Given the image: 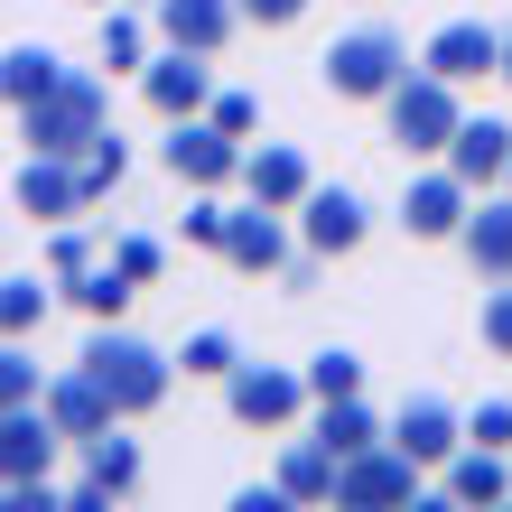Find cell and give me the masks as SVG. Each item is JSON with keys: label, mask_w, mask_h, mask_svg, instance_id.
Here are the masks:
<instances>
[{"label": "cell", "mask_w": 512, "mask_h": 512, "mask_svg": "<svg viewBox=\"0 0 512 512\" xmlns=\"http://www.w3.org/2000/svg\"><path fill=\"white\" fill-rule=\"evenodd\" d=\"M75 364L112 391V410H122V419H149V410H159L168 391H177V364H168V354L149 345V336H131L122 317H94V336H84V354H75Z\"/></svg>", "instance_id": "obj_1"}, {"label": "cell", "mask_w": 512, "mask_h": 512, "mask_svg": "<svg viewBox=\"0 0 512 512\" xmlns=\"http://www.w3.org/2000/svg\"><path fill=\"white\" fill-rule=\"evenodd\" d=\"M103 131H112V103H103V75H84V66H66L56 94H38V103L19 112V140L47 149V159H84Z\"/></svg>", "instance_id": "obj_2"}, {"label": "cell", "mask_w": 512, "mask_h": 512, "mask_svg": "<svg viewBox=\"0 0 512 512\" xmlns=\"http://www.w3.org/2000/svg\"><path fill=\"white\" fill-rule=\"evenodd\" d=\"M466 84H447V75H429V66H410L401 84H391V103H382V122H391V149L401 159H447V140L466 131Z\"/></svg>", "instance_id": "obj_3"}, {"label": "cell", "mask_w": 512, "mask_h": 512, "mask_svg": "<svg viewBox=\"0 0 512 512\" xmlns=\"http://www.w3.org/2000/svg\"><path fill=\"white\" fill-rule=\"evenodd\" d=\"M317 75H326L336 103H391V84L410 75V38H391V28H345V38L317 56Z\"/></svg>", "instance_id": "obj_4"}, {"label": "cell", "mask_w": 512, "mask_h": 512, "mask_svg": "<svg viewBox=\"0 0 512 512\" xmlns=\"http://www.w3.org/2000/svg\"><path fill=\"white\" fill-rule=\"evenodd\" d=\"M243 159H252V149L233 140L215 112H187V122H168V140H159V168L177 177V187H233Z\"/></svg>", "instance_id": "obj_5"}, {"label": "cell", "mask_w": 512, "mask_h": 512, "mask_svg": "<svg viewBox=\"0 0 512 512\" xmlns=\"http://www.w3.org/2000/svg\"><path fill=\"white\" fill-rule=\"evenodd\" d=\"M308 401H317L308 373H289V364H233L224 373V410L243 419V429H289Z\"/></svg>", "instance_id": "obj_6"}, {"label": "cell", "mask_w": 512, "mask_h": 512, "mask_svg": "<svg viewBox=\"0 0 512 512\" xmlns=\"http://www.w3.org/2000/svg\"><path fill=\"white\" fill-rule=\"evenodd\" d=\"M466 215H475V187H466L447 159H438V168H419L410 187H401V224H410V243H457Z\"/></svg>", "instance_id": "obj_7"}, {"label": "cell", "mask_w": 512, "mask_h": 512, "mask_svg": "<svg viewBox=\"0 0 512 512\" xmlns=\"http://www.w3.org/2000/svg\"><path fill=\"white\" fill-rule=\"evenodd\" d=\"M140 103L159 112V122H187V112H205V103H215V56H196V47L149 56V66H140Z\"/></svg>", "instance_id": "obj_8"}, {"label": "cell", "mask_w": 512, "mask_h": 512, "mask_svg": "<svg viewBox=\"0 0 512 512\" xmlns=\"http://www.w3.org/2000/svg\"><path fill=\"white\" fill-rule=\"evenodd\" d=\"M364 233H373V205L354 196V187H326V177H317L308 205H298V243H308L317 261H345Z\"/></svg>", "instance_id": "obj_9"}, {"label": "cell", "mask_w": 512, "mask_h": 512, "mask_svg": "<svg viewBox=\"0 0 512 512\" xmlns=\"http://www.w3.org/2000/svg\"><path fill=\"white\" fill-rule=\"evenodd\" d=\"M419 466L401 438H382V447H364V457H345V475H336V503H410L419 494Z\"/></svg>", "instance_id": "obj_10"}, {"label": "cell", "mask_w": 512, "mask_h": 512, "mask_svg": "<svg viewBox=\"0 0 512 512\" xmlns=\"http://www.w3.org/2000/svg\"><path fill=\"white\" fill-rule=\"evenodd\" d=\"M419 66L447 75V84H485V75H503V28H485V19H447L438 38L419 47Z\"/></svg>", "instance_id": "obj_11"}, {"label": "cell", "mask_w": 512, "mask_h": 512, "mask_svg": "<svg viewBox=\"0 0 512 512\" xmlns=\"http://www.w3.org/2000/svg\"><path fill=\"white\" fill-rule=\"evenodd\" d=\"M84 205H94V187H84V159H47V149H28V168H19V215L75 224Z\"/></svg>", "instance_id": "obj_12"}, {"label": "cell", "mask_w": 512, "mask_h": 512, "mask_svg": "<svg viewBox=\"0 0 512 512\" xmlns=\"http://www.w3.org/2000/svg\"><path fill=\"white\" fill-rule=\"evenodd\" d=\"M56 447H66V429L47 419V401L0 410V475H10V485H38V475L56 466Z\"/></svg>", "instance_id": "obj_13"}, {"label": "cell", "mask_w": 512, "mask_h": 512, "mask_svg": "<svg viewBox=\"0 0 512 512\" xmlns=\"http://www.w3.org/2000/svg\"><path fill=\"white\" fill-rule=\"evenodd\" d=\"M224 261L243 270V280H280V270L298 261V252H289V224H280V205H261V196H252L243 215H233V233H224Z\"/></svg>", "instance_id": "obj_14"}, {"label": "cell", "mask_w": 512, "mask_h": 512, "mask_svg": "<svg viewBox=\"0 0 512 512\" xmlns=\"http://www.w3.org/2000/svg\"><path fill=\"white\" fill-rule=\"evenodd\" d=\"M447 168H457L475 196H485V187H512V122H494V112H466V131L447 140Z\"/></svg>", "instance_id": "obj_15"}, {"label": "cell", "mask_w": 512, "mask_h": 512, "mask_svg": "<svg viewBox=\"0 0 512 512\" xmlns=\"http://www.w3.org/2000/svg\"><path fill=\"white\" fill-rule=\"evenodd\" d=\"M391 438H401V447H410L419 466H447V457H457V447H466V419L447 410L438 391H410V401L391 410Z\"/></svg>", "instance_id": "obj_16"}, {"label": "cell", "mask_w": 512, "mask_h": 512, "mask_svg": "<svg viewBox=\"0 0 512 512\" xmlns=\"http://www.w3.org/2000/svg\"><path fill=\"white\" fill-rule=\"evenodd\" d=\"M233 28H243V0H159V38H168V47L224 56Z\"/></svg>", "instance_id": "obj_17"}, {"label": "cell", "mask_w": 512, "mask_h": 512, "mask_svg": "<svg viewBox=\"0 0 512 512\" xmlns=\"http://www.w3.org/2000/svg\"><path fill=\"white\" fill-rule=\"evenodd\" d=\"M47 419L66 429V447H84V438H103V429H112L122 410H112V391H103L94 373L75 364V373H56V382H47Z\"/></svg>", "instance_id": "obj_18"}, {"label": "cell", "mask_w": 512, "mask_h": 512, "mask_svg": "<svg viewBox=\"0 0 512 512\" xmlns=\"http://www.w3.org/2000/svg\"><path fill=\"white\" fill-rule=\"evenodd\" d=\"M243 187H252L261 205H280V215H298V205H308V187H317V168L298 159L289 140H261L252 159H243Z\"/></svg>", "instance_id": "obj_19"}, {"label": "cell", "mask_w": 512, "mask_h": 512, "mask_svg": "<svg viewBox=\"0 0 512 512\" xmlns=\"http://www.w3.org/2000/svg\"><path fill=\"white\" fill-rule=\"evenodd\" d=\"M457 252L475 280H512V196H475V215L457 233Z\"/></svg>", "instance_id": "obj_20"}, {"label": "cell", "mask_w": 512, "mask_h": 512, "mask_svg": "<svg viewBox=\"0 0 512 512\" xmlns=\"http://www.w3.org/2000/svg\"><path fill=\"white\" fill-rule=\"evenodd\" d=\"M438 485L457 494V503H503V494H512V457H503V447H475V438H466L457 457L438 466Z\"/></svg>", "instance_id": "obj_21"}, {"label": "cell", "mask_w": 512, "mask_h": 512, "mask_svg": "<svg viewBox=\"0 0 512 512\" xmlns=\"http://www.w3.org/2000/svg\"><path fill=\"white\" fill-rule=\"evenodd\" d=\"M336 475H345V457L326 438H289L280 447V485H289V503H336Z\"/></svg>", "instance_id": "obj_22"}, {"label": "cell", "mask_w": 512, "mask_h": 512, "mask_svg": "<svg viewBox=\"0 0 512 512\" xmlns=\"http://www.w3.org/2000/svg\"><path fill=\"white\" fill-rule=\"evenodd\" d=\"M56 84H66V56H56V47H10V56H0V94H10V112H28V103H38V94H56Z\"/></svg>", "instance_id": "obj_23"}, {"label": "cell", "mask_w": 512, "mask_h": 512, "mask_svg": "<svg viewBox=\"0 0 512 512\" xmlns=\"http://www.w3.org/2000/svg\"><path fill=\"white\" fill-rule=\"evenodd\" d=\"M84 475H94V485L122 503L131 485H140V438H122V419H112L103 438H84Z\"/></svg>", "instance_id": "obj_24"}, {"label": "cell", "mask_w": 512, "mask_h": 512, "mask_svg": "<svg viewBox=\"0 0 512 512\" xmlns=\"http://www.w3.org/2000/svg\"><path fill=\"white\" fill-rule=\"evenodd\" d=\"M317 438L336 447V457H364V447H382L391 429L364 410V391H354V401H317Z\"/></svg>", "instance_id": "obj_25"}, {"label": "cell", "mask_w": 512, "mask_h": 512, "mask_svg": "<svg viewBox=\"0 0 512 512\" xmlns=\"http://www.w3.org/2000/svg\"><path fill=\"white\" fill-rule=\"evenodd\" d=\"M66 298H75L84 317H122L131 298H140V280H131L122 261H94V270H84V280H66Z\"/></svg>", "instance_id": "obj_26"}, {"label": "cell", "mask_w": 512, "mask_h": 512, "mask_svg": "<svg viewBox=\"0 0 512 512\" xmlns=\"http://www.w3.org/2000/svg\"><path fill=\"white\" fill-rule=\"evenodd\" d=\"M103 66H112V75H140V66H149V19H131L122 0L103 10Z\"/></svg>", "instance_id": "obj_27"}, {"label": "cell", "mask_w": 512, "mask_h": 512, "mask_svg": "<svg viewBox=\"0 0 512 512\" xmlns=\"http://www.w3.org/2000/svg\"><path fill=\"white\" fill-rule=\"evenodd\" d=\"M177 364H187V382H224L233 364H243V345H233V326H196Z\"/></svg>", "instance_id": "obj_28"}, {"label": "cell", "mask_w": 512, "mask_h": 512, "mask_svg": "<svg viewBox=\"0 0 512 512\" xmlns=\"http://www.w3.org/2000/svg\"><path fill=\"white\" fill-rule=\"evenodd\" d=\"M47 280H56V270H47ZM47 280H28V270L0 280V336H28V326L47 317Z\"/></svg>", "instance_id": "obj_29"}, {"label": "cell", "mask_w": 512, "mask_h": 512, "mask_svg": "<svg viewBox=\"0 0 512 512\" xmlns=\"http://www.w3.org/2000/svg\"><path fill=\"white\" fill-rule=\"evenodd\" d=\"M47 382H56V373H38L28 336H10V354H0V410H19V401H47Z\"/></svg>", "instance_id": "obj_30"}, {"label": "cell", "mask_w": 512, "mask_h": 512, "mask_svg": "<svg viewBox=\"0 0 512 512\" xmlns=\"http://www.w3.org/2000/svg\"><path fill=\"white\" fill-rule=\"evenodd\" d=\"M308 391L317 401H354V391H364V364H354L345 345H326V354H308Z\"/></svg>", "instance_id": "obj_31"}, {"label": "cell", "mask_w": 512, "mask_h": 512, "mask_svg": "<svg viewBox=\"0 0 512 512\" xmlns=\"http://www.w3.org/2000/svg\"><path fill=\"white\" fill-rule=\"evenodd\" d=\"M122 177H131V149H122V131H103L94 149H84V187H94V196H112Z\"/></svg>", "instance_id": "obj_32"}, {"label": "cell", "mask_w": 512, "mask_h": 512, "mask_svg": "<svg viewBox=\"0 0 512 512\" xmlns=\"http://www.w3.org/2000/svg\"><path fill=\"white\" fill-rule=\"evenodd\" d=\"M475 336H485V354L512 364V280H485V317H475Z\"/></svg>", "instance_id": "obj_33"}, {"label": "cell", "mask_w": 512, "mask_h": 512, "mask_svg": "<svg viewBox=\"0 0 512 512\" xmlns=\"http://www.w3.org/2000/svg\"><path fill=\"white\" fill-rule=\"evenodd\" d=\"M112 261H122L131 280L149 289V280H159V270H168V243H159V233H112Z\"/></svg>", "instance_id": "obj_34"}, {"label": "cell", "mask_w": 512, "mask_h": 512, "mask_svg": "<svg viewBox=\"0 0 512 512\" xmlns=\"http://www.w3.org/2000/svg\"><path fill=\"white\" fill-rule=\"evenodd\" d=\"M47 270H56V289H66V280H84V270H94V233L56 224V243H47Z\"/></svg>", "instance_id": "obj_35"}, {"label": "cell", "mask_w": 512, "mask_h": 512, "mask_svg": "<svg viewBox=\"0 0 512 512\" xmlns=\"http://www.w3.org/2000/svg\"><path fill=\"white\" fill-rule=\"evenodd\" d=\"M466 438H475V447H503V457H512V401H475V410H466Z\"/></svg>", "instance_id": "obj_36"}, {"label": "cell", "mask_w": 512, "mask_h": 512, "mask_svg": "<svg viewBox=\"0 0 512 512\" xmlns=\"http://www.w3.org/2000/svg\"><path fill=\"white\" fill-rule=\"evenodd\" d=\"M205 112H215V122H224L233 140H252V131H261V103H252V94H215Z\"/></svg>", "instance_id": "obj_37"}, {"label": "cell", "mask_w": 512, "mask_h": 512, "mask_svg": "<svg viewBox=\"0 0 512 512\" xmlns=\"http://www.w3.org/2000/svg\"><path fill=\"white\" fill-rule=\"evenodd\" d=\"M243 19L252 28H298V19H308V0H243Z\"/></svg>", "instance_id": "obj_38"}, {"label": "cell", "mask_w": 512, "mask_h": 512, "mask_svg": "<svg viewBox=\"0 0 512 512\" xmlns=\"http://www.w3.org/2000/svg\"><path fill=\"white\" fill-rule=\"evenodd\" d=\"M503 84H512V28H503Z\"/></svg>", "instance_id": "obj_39"}, {"label": "cell", "mask_w": 512, "mask_h": 512, "mask_svg": "<svg viewBox=\"0 0 512 512\" xmlns=\"http://www.w3.org/2000/svg\"><path fill=\"white\" fill-rule=\"evenodd\" d=\"M94 10H103V0H94Z\"/></svg>", "instance_id": "obj_40"}]
</instances>
